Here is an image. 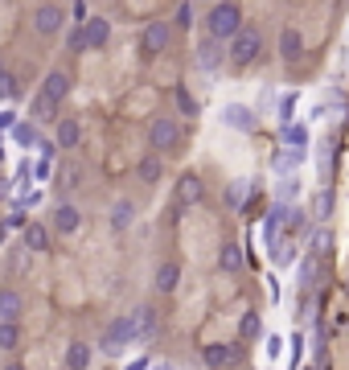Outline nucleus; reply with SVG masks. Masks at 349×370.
Here are the masks:
<instances>
[{
  "instance_id": "nucleus-1",
  "label": "nucleus",
  "mask_w": 349,
  "mask_h": 370,
  "mask_svg": "<svg viewBox=\"0 0 349 370\" xmlns=\"http://www.w3.org/2000/svg\"><path fill=\"white\" fill-rule=\"evenodd\" d=\"M247 25H243V9L234 4V0H222V4H214L210 13H206V34H210V41H234V37L243 34Z\"/></svg>"
},
{
  "instance_id": "nucleus-2",
  "label": "nucleus",
  "mask_w": 349,
  "mask_h": 370,
  "mask_svg": "<svg viewBox=\"0 0 349 370\" xmlns=\"http://www.w3.org/2000/svg\"><path fill=\"white\" fill-rule=\"evenodd\" d=\"M128 341H136V317H116L107 329H103V337H99V354L116 358V354H123Z\"/></svg>"
},
{
  "instance_id": "nucleus-3",
  "label": "nucleus",
  "mask_w": 349,
  "mask_h": 370,
  "mask_svg": "<svg viewBox=\"0 0 349 370\" xmlns=\"http://www.w3.org/2000/svg\"><path fill=\"white\" fill-rule=\"evenodd\" d=\"M259 54H263V34H259L255 25H247V29H243V34H238V37L231 41L226 58H231L234 66H251V62H255Z\"/></svg>"
},
{
  "instance_id": "nucleus-4",
  "label": "nucleus",
  "mask_w": 349,
  "mask_h": 370,
  "mask_svg": "<svg viewBox=\"0 0 349 370\" xmlns=\"http://www.w3.org/2000/svg\"><path fill=\"white\" fill-rule=\"evenodd\" d=\"M243 358H247V350H243L238 341H214V346L201 350V362L210 370H231V366H238Z\"/></svg>"
},
{
  "instance_id": "nucleus-5",
  "label": "nucleus",
  "mask_w": 349,
  "mask_h": 370,
  "mask_svg": "<svg viewBox=\"0 0 349 370\" xmlns=\"http://www.w3.org/2000/svg\"><path fill=\"white\" fill-rule=\"evenodd\" d=\"M148 144L156 156H165V152H173L177 144H181V124L177 119H152V128H148Z\"/></svg>"
},
{
  "instance_id": "nucleus-6",
  "label": "nucleus",
  "mask_w": 349,
  "mask_h": 370,
  "mask_svg": "<svg viewBox=\"0 0 349 370\" xmlns=\"http://www.w3.org/2000/svg\"><path fill=\"white\" fill-rule=\"evenodd\" d=\"M140 46H144L148 58L168 54V46H173V25H168V21H148V25H144V34H140Z\"/></svg>"
},
{
  "instance_id": "nucleus-7",
  "label": "nucleus",
  "mask_w": 349,
  "mask_h": 370,
  "mask_svg": "<svg viewBox=\"0 0 349 370\" xmlns=\"http://www.w3.org/2000/svg\"><path fill=\"white\" fill-rule=\"evenodd\" d=\"M66 17H70V13L62 9V4H37V9H34V29L41 37H54L62 25H66Z\"/></svg>"
},
{
  "instance_id": "nucleus-8",
  "label": "nucleus",
  "mask_w": 349,
  "mask_h": 370,
  "mask_svg": "<svg viewBox=\"0 0 349 370\" xmlns=\"http://www.w3.org/2000/svg\"><path fill=\"white\" fill-rule=\"evenodd\" d=\"M222 124L234 128V132H255L259 116H255L251 107H243V103H226V107H222Z\"/></svg>"
},
{
  "instance_id": "nucleus-9",
  "label": "nucleus",
  "mask_w": 349,
  "mask_h": 370,
  "mask_svg": "<svg viewBox=\"0 0 349 370\" xmlns=\"http://www.w3.org/2000/svg\"><path fill=\"white\" fill-rule=\"evenodd\" d=\"M54 231H58V235H74V231H83V210H79L74 202L54 206Z\"/></svg>"
},
{
  "instance_id": "nucleus-10",
  "label": "nucleus",
  "mask_w": 349,
  "mask_h": 370,
  "mask_svg": "<svg viewBox=\"0 0 349 370\" xmlns=\"http://www.w3.org/2000/svg\"><path fill=\"white\" fill-rule=\"evenodd\" d=\"M66 95H70V74H62V70H50V74H46V83H41V103L58 107Z\"/></svg>"
},
{
  "instance_id": "nucleus-11",
  "label": "nucleus",
  "mask_w": 349,
  "mask_h": 370,
  "mask_svg": "<svg viewBox=\"0 0 349 370\" xmlns=\"http://www.w3.org/2000/svg\"><path fill=\"white\" fill-rule=\"evenodd\" d=\"M193 62H198L201 74H218V70H222V62H226V50H222L218 41H210V37H206V41L198 46V58H193Z\"/></svg>"
},
{
  "instance_id": "nucleus-12",
  "label": "nucleus",
  "mask_w": 349,
  "mask_h": 370,
  "mask_svg": "<svg viewBox=\"0 0 349 370\" xmlns=\"http://www.w3.org/2000/svg\"><path fill=\"white\" fill-rule=\"evenodd\" d=\"M206 198V185H201L198 173H185L181 185H177V210H189V206H198Z\"/></svg>"
},
{
  "instance_id": "nucleus-13",
  "label": "nucleus",
  "mask_w": 349,
  "mask_h": 370,
  "mask_svg": "<svg viewBox=\"0 0 349 370\" xmlns=\"http://www.w3.org/2000/svg\"><path fill=\"white\" fill-rule=\"evenodd\" d=\"M83 37H86V50H103L107 37H111V21L107 17H91L83 25Z\"/></svg>"
},
{
  "instance_id": "nucleus-14",
  "label": "nucleus",
  "mask_w": 349,
  "mask_h": 370,
  "mask_svg": "<svg viewBox=\"0 0 349 370\" xmlns=\"http://www.w3.org/2000/svg\"><path fill=\"white\" fill-rule=\"evenodd\" d=\"M91 358H95V346H86V341H70L66 354H62V366H66V370H86V366H91Z\"/></svg>"
},
{
  "instance_id": "nucleus-15",
  "label": "nucleus",
  "mask_w": 349,
  "mask_h": 370,
  "mask_svg": "<svg viewBox=\"0 0 349 370\" xmlns=\"http://www.w3.org/2000/svg\"><path fill=\"white\" fill-rule=\"evenodd\" d=\"M300 54H304V37H300V29H280V58L283 62H300Z\"/></svg>"
},
{
  "instance_id": "nucleus-16",
  "label": "nucleus",
  "mask_w": 349,
  "mask_h": 370,
  "mask_svg": "<svg viewBox=\"0 0 349 370\" xmlns=\"http://www.w3.org/2000/svg\"><path fill=\"white\" fill-rule=\"evenodd\" d=\"M83 144V124L79 119H58V149H79Z\"/></svg>"
},
{
  "instance_id": "nucleus-17",
  "label": "nucleus",
  "mask_w": 349,
  "mask_h": 370,
  "mask_svg": "<svg viewBox=\"0 0 349 370\" xmlns=\"http://www.w3.org/2000/svg\"><path fill=\"white\" fill-rule=\"evenodd\" d=\"M21 317V296L13 288H0V325H17Z\"/></svg>"
},
{
  "instance_id": "nucleus-18",
  "label": "nucleus",
  "mask_w": 349,
  "mask_h": 370,
  "mask_svg": "<svg viewBox=\"0 0 349 370\" xmlns=\"http://www.w3.org/2000/svg\"><path fill=\"white\" fill-rule=\"evenodd\" d=\"M136 337L140 341H148V337H156V329H161V321H156V309H136Z\"/></svg>"
},
{
  "instance_id": "nucleus-19",
  "label": "nucleus",
  "mask_w": 349,
  "mask_h": 370,
  "mask_svg": "<svg viewBox=\"0 0 349 370\" xmlns=\"http://www.w3.org/2000/svg\"><path fill=\"white\" fill-rule=\"evenodd\" d=\"M132 222H136V202L119 198V202L111 206V231H128Z\"/></svg>"
},
{
  "instance_id": "nucleus-20",
  "label": "nucleus",
  "mask_w": 349,
  "mask_h": 370,
  "mask_svg": "<svg viewBox=\"0 0 349 370\" xmlns=\"http://www.w3.org/2000/svg\"><path fill=\"white\" fill-rule=\"evenodd\" d=\"M218 268H222V271H243V268H247V255H243V247H238V243H226V247H222V255H218Z\"/></svg>"
},
{
  "instance_id": "nucleus-21",
  "label": "nucleus",
  "mask_w": 349,
  "mask_h": 370,
  "mask_svg": "<svg viewBox=\"0 0 349 370\" xmlns=\"http://www.w3.org/2000/svg\"><path fill=\"white\" fill-rule=\"evenodd\" d=\"M181 284V264H161L156 268V292H177Z\"/></svg>"
},
{
  "instance_id": "nucleus-22",
  "label": "nucleus",
  "mask_w": 349,
  "mask_h": 370,
  "mask_svg": "<svg viewBox=\"0 0 349 370\" xmlns=\"http://www.w3.org/2000/svg\"><path fill=\"white\" fill-rule=\"evenodd\" d=\"M304 156H308L304 149H283V152H275L271 169H275V173H292V169H300V165H304Z\"/></svg>"
},
{
  "instance_id": "nucleus-23",
  "label": "nucleus",
  "mask_w": 349,
  "mask_h": 370,
  "mask_svg": "<svg viewBox=\"0 0 349 370\" xmlns=\"http://www.w3.org/2000/svg\"><path fill=\"white\" fill-rule=\"evenodd\" d=\"M50 247V231L41 222H29L25 226V251H46Z\"/></svg>"
},
{
  "instance_id": "nucleus-24",
  "label": "nucleus",
  "mask_w": 349,
  "mask_h": 370,
  "mask_svg": "<svg viewBox=\"0 0 349 370\" xmlns=\"http://www.w3.org/2000/svg\"><path fill=\"white\" fill-rule=\"evenodd\" d=\"M136 173H140V181H144V185H156V181H161V173H165V165H161V156H156V152H148V156L140 161Z\"/></svg>"
},
{
  "instance_id": "nucleus-25",
  "label": "nucleus",
  "mask_w": 349,
  "mask_h": 370,
  "mask_svg": "<svg viewBox=\"0 0 349 370\" xmlns=\"http://www.w3.org/2000/svg\"><path fill=\"white\" fill-rule=\"evenodd\" d=\"M280 140L288 149H308V128H304V124H288L280 132Z\"/></svg>"
},
{
  "instance_id": "nucleus-26",
  "label": "nucleus",
  "mask_w": 349,
  "mask_h": 370,
  "mask_svg": "<svg viewBox=\"0 0 349 370\" xmlns=\"http://www.w3.org/2000/svg\"><path fill=\"white\" fill-rule=\"evenodd\" d=\"M259 334H263V321H259V313H243V321H238V337H243V341H255Z\"/></svg>"
},
{
  "instance_id": "nucleus-27",
  "label": "nucleus",
  "mask_w": 349,
  "mask_h": 370,
  "mask_svg": "<svg viewBox=\"0 0 349 370\" xmlns=\"http://www.w3.org/2000/svg\"><path fill=\"white\" fill-rule=\"evenodd\" d=\"M173 99H177V107H181V111H185L189 119H193V116L201 111V107H198V99L189 95V86H177V91H173Z\"/></svg>"
},
{
  "instance_id": "nucleus-28",
  "label": "nucleus",
  "mask_w": 349,
  "mask_h": 370,
  "mask_svg": "<svg viewBox=\"0 0 349 370\" xmlns=\"http://www.w3.org/2000/svg\"><path fill=\"white\" fill-rule=\"evenodd\" d=\"M13 144H17V149H34V144H37V132L29 128V124H17V128H13Z\"/></svg>"
},
{
  "instance_id": "nucleus-29",
  "label": "nucleus",
  "mask_w": 349,
  "mask_h": 370,
  "mask_svg": "<svg viewBox=\"0 0 349 370\" xmlns=\"http://www.w3.org/2000/svg\"><path fill=\"white\" fill-rule=\"evenodd\" d=\"M79 181H83V165H66L58 173V185H62V189H79Z\"/></svg>"
},
{
  "instance_id": "nucleus-30",
  "label": "nucleus",
  "mask_w": 349,
  "mask_h": 370,
  "mask_svg": "<svg viewBox=\"0 0 349 370\" xmlns=\"http://www.w3.org/2000/svg\"><path fill=\"white\" fill-rule=\"evenodd\" d=\"M329 210H333V189H320V194H316V206H313V219H329Z\"/></svg>"
},
{
  "instance_id": "nucleus-31",
  "label": "nucleus",
  "mask_w": 349,
  "mask_h": 370,
  "mask_svg": "<svg viewBox=\"0 0 349 370\" xmlns=\"http://www.w3.org/2000/svg\"><path fill=\"white\" fill-rule=\"evenodd\" d=\"M21 325H0V350H17Z\"/></svg>"
},
{
  "instance_id": "nucleus-32",
  "label": "nucleus",
  "mask_w": 349,
  "mask_h": 370,
  "mask_svg": "<svg viewBox=\"0 0 349 370\" xmlns=\"http://www.w3.org/2000/svg\"><path fill=\"white\" fill-rule=\"evenodd\" d=\"M247 185H251V181H234L231 189H226V202H231V206H238V210H243V206H247V202H243V194H251Z\"/></svg>"
},
{
  "instance_id": "nucleus-33",
  "label": "nucleus",
  "mask_w": 349,
  "mask_h": 370,
  "mask_svg": "<svg viewBox=\"0 0 349 370\" xmlns=\"http://www.w3.org/2000/svg\"><path fill=\"white\" fill-rule=\"evenodd\" d=\"M66 13L74 17V25H86V21H91V4H86V0H79V4H70Z\"/></svg>"
},
{
  "instance_id": "nucleus-34",
  "label": "nucleus",
  "mask_w": 349,
  "mask_h": 370,
  "mask_svg": "<svg viewBox=\"0 0 349 370\" xmlns=\"http://www.w3.org/2000/svg\"><path fill=\"white\" fill-rule=\"evenodd\" d=\"M17 95H21L17 79H13V74H4V79H0V99H17Z\"/></svg>"
},
{
  "instance_id": "nucleus-35",
  "label": "nucleus",
  "mask_w": 349,
  "mask_h": 370,
  "mask_svg": "<svg viewBox=\"0 0 349 370\" xmlns=\"http://www.w3.org/2000/svg\"><path fill=\"white\" fill-rule=\"evenodd\" d=\"M292 107H296V95L288 91V95H283V99H280V124H283V128L292 124Z\"/></svg>"
},
{
  "instance_id": "nucleus-36",
  "label": "nucleus",
  "mask_w": 349,
  "mask_h": 370,
  "mask_svg": "<svg viewBox=\"0 0 349 370\" xmlns=\"http://www.w3.org/2000/svg\"><path fill=\"white\" fill-rule=\"evenodd\" d=\"M173 21H177L181 29H189V25H193V4H177V13H173Z\"/></svg>"
},
{
  "instance_id": "nucleus-37",
  "label": "nucleus",
  "mask_w": 349,
  "mask_h": 370,
  "mask_svg": "<svg viewBox=\"0 0 349 370\" xmlns=\"http://www.w3.org/2000/svg\"><path fill=\"white\" fill-rule=\"evenodd\" d=\"M300 194V177H288V181H283V189H280V198H283V206L292 202V198H296Z\"/></svg>"
},
{
  "instance_id": "nucleus-38",
  "label": "nucleus",
  "mask_w": 349,
  "mask_h": 370,
  "mask_svg": "<svg viewBox=\"0 0 349 370\" xmlns=\"http://www.w3.org/2000/svg\"><path fill=\"white\" fill-rule=\"evenodd\" d=\"M50 173H54V156H41V161H37V181H46Z\"/></svg>"
},
{
  "instance_id": "nucleus-39",
  "label": "nucleus",
  "mask_w": 349,
  "mask_h": 370,
  "mask_svg": "<svg viewBox=\"0 0 349 370\" xmlns=\"http://www.w3.org/2000/svg\"><path fill=\"white\" fill-rule=\"evenodd\" d=\"M283 354V337L275 334V337H267V358H280Z\"/></svg>"
},
{
  "instance_id": "nucleus-40",
  "label": "nucleus",
  "mask_w": 349,
  "mask_h": 370,
  "mask_svg": "<svg viewBox=\"0 0 349 370\" xmlns=\"http://www.w3.org/2000/svg\"><path fill=\"white\" fill-rule=\"evenodd\" d=\"M4 226H29V222H25V210L17 206V214H13V219H4Z\"/></svg>"
},
{
  "instance_id": "nucleus-41",
  "label": "nucleus",
  "mask_w": 349,
  "mask_h": 370,
  "mask_svg": "<svg viewBox=\"0 0 349 370\" xmlns=\"http://www.w3.org/2000/svg\"><path fill=\"white\" fill-rule=\"evenodd\" d=\"M9 198H13V181H4V177H0V202H9Z\"/></svg>"
},
{
  "instance_id": "nucleus-42",
  "label": "nucleus",
  "mask_w": 349,
  "mask_h": 370,
  "mask_svg": "<svg viewBox=\"0 0 349 370\" xmlns=\"http://www.w3.org/2000/svg\"><path fill=\"white\" fill-rule=\"evenodd\" d=\"M0 128H9V132H13V128H17V116H9V111H0Z\"/></svg>"
},
{
  "instance_id": "nucleus-43",
  "label": "nucleus",
  "mask_w": 349,
  "mask_h": 370,
  "mask_svg": "<svg viewBox=\"0 0 349 370\" xmlns=\"http://www.w3.org/2000/svg\"><path fill=\"white\" fill-rule=\"evenodd\" d=\"M128 370H152L148 358H136V362H128Z\"/></svg>"
},
{
  "instance_id": "nucleus-44",
  "label": "nucleus",
  "mask_w": 349,
  "mask_h": 370,
  "mask_svg": "<svg viewBox=\"0 0 349 370\" xmlns=\"http://www.w3.org/2000/svg\"><path fill=\"white\" fill-rule=\"evenodd\" d=\"M4 370H25V366H21V362H9V366H4Z\"/></svg>"
},
{
  "instance_id": "nucleus-45",
  "label": "nucleus",
  "mask_w": 349,
  "mask_h": 370,
  "mask_svg": "<svg viewBox=\"0 0 349 370\" xmlns=\"http://www.w3.org/2000/svg\"><path fill=\"white\" fill-rule=\"evenodd\" d=\"M4 74H9V70H4V62H0V79H4Z\"/></svg>"
},
{
  "instance_id": "nucleus-46",
  "label": "nucleus",
  "mask_w": 349,
  "mask_h": 370,
  "mask_svg": "<svg viewBox=\"0 0 349 370\" xmlns=\"http://www.w3.org/2000/svg\"><path fill=\"white\" fill-rule=\"evenodd\" d=\"M308 370H320V366H308Z\"/></svg>"
},
{
  "instance_id": "nucleus-47",
  "label": "nucleus",
  "mask_w": 349,
  "mask_h": 370,
  "mask_svg": "<svg viewBox=\"0 0 349 370\" xmlns=\"http://www.w3.org/2000/svg\"><path fill=\"white\" fill-rule=\"evenodd\" d=\"M345 292H349V284H345Z\"/></svg>"
}]
</instances>
